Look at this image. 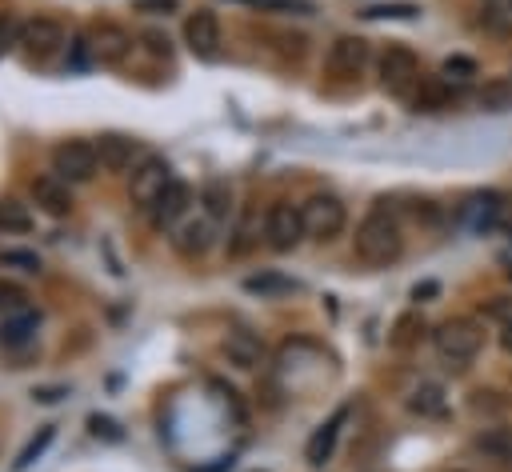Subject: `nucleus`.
<instances>
[{
  "label": "nucleus",
  "mask_w": 512,
  "mask_h": 472,
  "mask_svg": "<svg viewBox=\"0 0 512 472\" xmlns=\"http://www.w3.org/2000/svg\"><path fill=\"white\" fill-rule=\"evenodd\" d=\"M352 252H356V260L368 264V268H388V264L400 260V252H404V232H400V220L388 212L384 200L356 224Z\"/></svg>",
  "instance_id": "obj_1"
},
{
  "label": "nucleus",
  "mask_w": 512,
  "mask_h": 472,
  "mask_svg": "<svg viewBox=\"0 0 512 472\" xmlns=\"http://www.w3.org/2000/svg\"><path fill=\"white\" fill-rule=\"evenodd\" d=\"M432 344H436V356H440V360H448V364H468V360H476V352L484 348V328H480V320H472V316H452V320L436 324Z\"/></svg>",
  "instance_id": "obj_2"
},
{
  "label": "nucleus",
  "mask_w": 512,
  "mask_h": 472,
  "mask_svg": "<svg viewBox=\"0 0 512 472\" xmlns=\"http://www.w3.org/2000/svg\"><path fill=\"white\" fill-rule=\"evenodd\" d=\"M300 216H304V232H308L312 240H320V244L336 240V236L344 232V220H348L344 204H340L336 196H328V192L308 196V200L300 204Z\"/></svg>",
  "instance_id": "obj_3"
},
{
  "label": "nucleus",
  "mask_w": 512,
  "mask_h": 472,
  "mask_svg": "<svg viewBox=\"0 0 512 472\" xmlns=\"http://www.w3.org/2000/svg\"><path fill=\"white\" fill-rule=\"evenodd\" d=\"M64 44H68V36H64V24L56 16H32L20 24V48L36 64H48Z\"/></svg>",
  "instance_id": "obj_4"
},
{
  "label": "nucleus",
  "mask_w": 512,
  "mask_h": 472,
  "mask_svg": "<svg viewBox=\"0 0 512 472\" xmlns=\"http://www.w3.org/2000/svg\"><path fill=\"white\" fill-rule=\"evenodd\" d=\"M96 168H100L96 144H88V140H60V144L52 148V172H56L60 180H68V184L92 180Z\"/></svg>",
  "instance_id": "obj_5"
},
{
  "label": "nucleus",
  "mask_w": 512,
  "mask_h": 472,
  "mask_svg": "<svg viewBox=\"0 0 512 472\" xmlns=\"http://www.w3.org/2000/svg\"><path fill=\"white\" fill-rule=\"evenodd\" d=\"M304 236H308V232H304L300 204L276 200V204L264 212V240H268V248H276V252H292Z\"/></svg>",
  "instance_id": "obj_6"
},
{
  "label": "nucleus",
  "mask_w": 512,
  "mask_h": 472,
  "mask_svg": "<svg viewBox=\"0 0 512 472\" xmlns=\"http://www.w3.org/2000/svg\"><path fill=\"white\" fill-rule=\"evenodd\" d=\"M376 72H380V88L384 92H408L412 84H420V60L404 44H388L380 52V60H376Z\"/></svg>",
  "instance_id": "obj_7"
},
{
  "label": "nucleus",
  "mask_w": 512,
  "mask_h": 472,
  "mask_svg": "<svg viewBox=\"0 0 512 472\" xmlns=\"http://www.w3.org/2000/svg\"><path fill=\"white\" fill-rule=\"evenodd\" d=\"M220 16L212 8H196L188 20H184V44L192 48V56L200 60H216L220 56Z\"/></svg>",
  "instance_id": "obj_8"
},
{
  "label": "nucleus",
  "mask_w": 512,
  "mask_h": 472,
  "mask_svg": "<svg viewBox=\"0 0 512 472\" xmlns=\"http://www.w3.org/2000/svg\"><path fill=\"white\" fill-rule=\"evenodd\" d=\"M368 64V40L364 36H336L328 56H324V72L336 80H352L360 76Z\"/></svg>",
  "instance_id": "obj_9"
},
{
  "label": "nucleus",
  "mask_w": 512,
  "mask_h": 472,
  "mask_svg": "<svg viewBox=\"0 0 512 472\" xmlns=\"http://www.w3.org/2000/svg\"><path fill=\"white\" fill-rule=\"evenodd\" d=\"M168 180H172V168H168L160 156H144V164L132 172V184H128L132 204H136V208H152L156 196L168 188Z\"/></svg>",
  "instance_id": "obj_10"
},
{
  "label": "nucleus",
  "mask_w": 512,
  "mask_h": 472,
  "mask_svg": "<svg viewBox=\"0 0 512 472\" xmlns=\"http://www.w3.org/2000/svg\"><path fill=\"white\" fill-rule=\"evenodd\" d=\"M84 36H88L92 60H100V64H120L132 52V36L120 24H92Z\"/></svg>",
  "instance_id": "obj_11"
},
{
  "label": "nucleus",
  "mask_w": 512,
  "mask_h": 472,
  "mask_svg": "<svg viewBox=\"0 0 512 472\" xmlns=\"http://www.w3.org/2000/svg\"><path fill=\"white\" fill-rule=\"evenodd\" d=\"M504 208L508 204H504L500 192H476V196H468L460 204V224L468 232H488V228H496L504 220Z\"/></svg>",
  "instance_id": "obj_12"
},
{
  "label": "nucleus",
  "mask_w": 512,
  "mask_h": 472,
  "mask_svg": "<svg viewBox=\"0 0 512 472\" xmlns=\"http://www.w3.org/2000/svg\"><path fill=\"white\" fill-rule=\"evenodd\" d=\"M136 156H140V140H132L124 132H104L96 140V160L104 172H124V168H132Z\"/></svg>",
  "instance_id": "obj_13"
},
{
  "label": "nucleus",
  "mask_w": 512,
  "mask_h": 472,
  "mask_svg": "<svg viewBox=\"0 0 512 472\" xmlns=\"http://www.w3.org/2000/svg\"><path fill=\"white\" fill-rule=\"evenodd\" d=\"M32 204L44 212V216H68L72 212V192H68V180H60L56 172L52 176H36L32 180Z\"/></svg>",
  "instance_id": "obj_14"
},
{
  "label": "nucleus",
  "mask_w": 512,
  "mask_h": 472,
  "mask_svg": "<svg viewBox=\"0 0 512 472\" xmlns=\"http://www.w3.org/2000/svg\"><path fill=\"white\" fill-rule=\"evenodd\" d=\"M188 204H192V188L172 176L168 188H164V192L156 196V204L148 208V212H152V224H156V228H172V224L188 212Z\"/></svg>",
  "instance_id": "obj_15"
},
{
  "label": "nucleus",
  "mask_w": 512,
  "mask_h": 472,
  "mask_svg": "<svg viewBox=\"0 0 512 472\" xmlns=\"http://www.w3.org/2000/svg\"><path fill=\"white\" fill-rule=\"evenodd\" d=\"M176 252L180 256H188V260H196V256H204L208 248H212V240H216V220L212 216H192V220H184L180 228H176Z\"/></svg>",
  "instance_id": "obj_16"
},
{
  "label": "nucleus",
  "mask_w": 512,
  "mask_h": 472,
  "mask_svg": "<svg viewBox=\"0 0 512 472\" xmlns=\"http://www.w3.org/2000/svg\"><path fill=\"white\" fill-rule=\"evenodd\" d=\"M344 416H348V408H340L328 424H320L312 436H308V444H304V456H308V464H324L328 456H332V448H336V432H340V424H344Z\"/></svg>",
  "instance_id": "obj_17"
},
{
  "label": "nucleus",
  "mask_w": 512,
  "mask_h": 472,
  "mask_svg": "<svg viewBox=\"0 0 512 472\" xmlns=\"http://www.w3.org/2000/svg\"><path fill=\"white\" fill-rule=\"evenodd\" d=\"M224 352H228V360L240 364V368H256V364L264 360V344H260V336H252V332H244V328L228 332Z\"/></svg>",
  "instance_id": "obj_18"
},
{
  "label": "nucleus",
  "mask_w": 512,
  "mask_h": 472,
  "mask_svg": "<svg viewBox=\"0 0 512 472\" xmlns=\"http://www.w3.org/2000/svg\"><path fill=\"white\" fill-rule=\"evenodd\" d=\"M452 100H456V92L448 88V80H424L412 96V108L416 112H444V108H452Z\"/></svg>",
  "instance_id": "obj_19"
},
{
  "label": "nucleus",
  "mask_w": 512,
  "mask_h": 472,
  "mask_svg": "<svg viewBox=\"0 0 512 472\" xmlns=\"http://www.w3.org/2000/svg\"><path fill=\"white\" fill-rule=\"evenodd\" d=\"M420 336H424V316H420V312H400V316L392 320L388 344H392V348H400V352H408V348H416V344H420Z\"/></svg>",
  "instance_id": "obj_20"
},
{
  "label": "nucleus",
  "mask_w": 512,
  "mask_h": 472,
  "mask_svg": "<svg viewBox=\"0 0 512 472\" xmlns=\"http://www.w3.org/2000/svg\"><path fill=\"white\" fill-rule=\"evenodd\" d=\"M408 412H416V416H440L444 412V388L432 384V380L416 384L412 396H408Z\"/></svg>",
  "instance_id": "obj_21"
},
{
  "label": "nucleus",
  "mask_w": 512,
  "mask_h": 472,
  "mask_svg": "<svg viewBox=\"0 0 512 472\" xmlns=\"http://www.w3.org/2000/svg\"><path fill=\"white\" fill-rule=\"evenodd\" d=\"M32 332H36V316L32 312H16V316H4L0 320V344H8V348L28 344Z\"/></svg>",
  "instance_id": "obj_22"
},
{
  "label": "nucleus",
  "mask_w": 512,
  "mask_h": 472,
  "mask_svg": "<svg viewBox=\"0 0 512 472\" xmlns=\"http://www.w3.org/2000/svg\"><path fill=\"white\" fill-rule=\"evenodd\" d=\"M200 200H204V216H212V220H224L232 212V188L224 180H208Z\"/></svg>",
  "instance_id": "obj_23"
},
{
  "label": "nucleus",
  "mask_w": 512,
  "mask_h": 472,
  "mask_svg": "<svg viewBox=\"0 0 512 472\" xmlns=\"http://www.w3.org/2000/svg\"><path fill=\"white\" fill-rule=\"evenodd\" d=\"M28 228H32L28 204H20L16 196H0V232H28Z\"/></svg>",
  "instance_id": "obj_24"
},
{
  "label": "nucleus",
  "mask_w": 512,
  "mask_h": 472,
  "mask_svg": "<svg viewBox=\"0 0 512 472\" xmlns=\"http://www.w3.org/2000/svg\"><path fill=\"white\" fill-rule=\"evenodd\" d=\"M476 448L492 460H512V432L508 428H484L476 436Z\"/></svg>",
  "instance_id": "obj_25"
},
{
  "label": "nucleus",
  "mask_w": 512,
  "mask_h": 472,
  "mask_svg": "<svg viewBox=\"0 0 512 472\" xmlns=\"http://www.w3.org/2000/svg\"><path fill=\"white\" fill-rule=\"evenodd\" d=\"M508 396L504 392H496V388H476L472 396H468V408L476 412V416H504L508 412Z\"/></svg>",
  "instance_id": "obj_26"
},
{
  "label": "nucleus",
  "mask_w": 512,
  "mask_h": 472,
  "mask_svg": "<svg viewBox=\"0 0 512 472\" xmlns=\"http://www.w3.org/2000/svg\"><path fill=\"white\" fill-rule=\"evenodd\" d=\"M52 436H56V428H52V424H40V432H36V436H32V440H28V444H24L20 452H16L12 468H16V472H24L28 464H36V460L44 456V448L52 444Z\"/></svg>",
  "instance_id": "obj_27"
},
{
  "label": "nucleus",
  "mask_w": 512,
  "mask_h": 472,
  "mask_svg": "<svg viewBox=\"0 0 512 472\" xmlns=\"http://www.w3.org/2000/svg\"><path fill=\"white\" fill-rule=\"evenodd\" d=\"M484 28L496 36H512V0H488L484 4Z\"/></svg>",
  "instance_id": "obj_28"
},
{
  "label": "nucleus",
  "mask_w": 512,
  "mask_h": 472,
  "mask_svg": "<svg viewBox=\"0 0 512 472\" xmlns=\"http://www.w3.org/2000/svg\"><path fill=\"white\" fill-rule=\"evenodd\" d=\"M476 76H480V68H476L472 56H448V60L440 64V80H448V84H468V80H476Z\"/></svg>",
  "instance_id": "obj_29"
},
{
  "label": "nucleus",
  "mask_w": 512,
  "mask_h": 472,
  "mask_svg": "<svg viewBox=\"0 0 512 472\" xmlns=\"http://www.w3.org/2000/svg\"><path fill=\"white\" fill-rule=\"evenodd\" d=\"M0 312H4V316H16V312H32L24 284H16V280H4V276H0Z\"/></svg>",
  "instance_id": "obj_30"
},
{
  "label": "nucleus",
  "mask_w": 512,
  "mask_h": 472,
  "mask_svg": "<svg viewBox=\"0 0 512 472\" xmlns=\"http://www.w3.org/2000/svg\"><path fill=\"white\" fill-rule=\"evenodd\" d=\"M480 108H488V112H508V108H512V80H492V84H484Z\"/></svg>",
  "instance_id": "obj_31"
},
{
  "label": "nucleus",
  "mask_w": 512,
  "mask_h": 472,
  "mask_svg": "<svg viewBox=\"0 0 512 472\" xmlns=\"http://www.w3.org/2000/svg\"><path fill=\"white\" fill-rule=\"evenodd\" d=\"M248 292H260V296H280V292H292L296 284L288 276H276V272H260V276H248L244 280Z\"/></svg>",
  "instance_id": "obj_32"
},
{
  "label": "nucleus",
  "mask_w": 512,
  "mask_h": 472,
  "mask_svg": "<svg viewBox=\"0 0 512 472\" xmlns=\"http://www.w3.org/2000/svg\"><path fill=\"white\" fill-rule=\"evenodd\" d=\"M0 264L20 268V272H40V256L28 252V248H4V252H0Z\"/></svg>",
  "instance_id": "obj_33"
},
{
  "label": "nucleus",
  "mask_w": 512,
  "mask_h": 472,
  "mask_svg": "<svg viewBox=\"0 0 512 472\" xmlns=\"http://www.w3.org/2000/svg\"><path fill=\"white\" fill-rule=\"evenodd\" d=\"M256 8H264V12H292V16H312L316 12L312 0H256Z\"/></svg>",
  "instance_id": "obj_34"
},
{
  "label": "nucleus",
  "mask_w": 512,
  "mask_h": 472,
  "mask_svg": "<svg viewBox=\"0 0 512 472\" xmlns=\"http://www.w3.org/2000/svg\"><path fill=\"white\" fill-rule=\"evenodd\" d=\"M20 44V24L12 12H0V56H8Z\"/></svg>",
  "instance_id": "obj_35"
},
{
  "label": "nucleus",
  "mask_w": 512,
  "mask_h": 472,
  "mask_svg": "<svg viewBox=\"0 0 512 472\" xmlns=\"http://www.w3.org/2000/svg\"><path fill=\"white\" fill-rule=\"evenodd\" d=\"M480 312H484L488 320L508 324V320H512V296H488V300L480 304Z\"/></svg>",
  "instance_id": "obj_36"
},
{
  "label": "nucleus",
  "mask_w": 512,
  "mask_h": 472,
  "mask_svg": "<svg viewBox=\"0 0 512 472\" xmlns=\"http://www.w3.org/2000/svg\"><path fill=\"white\" fill-rule=\"evenodd\" d=\"M420 8L416 4H380V8H368L364 16H372V20H380V16H392V20H408V16H416Z\"/></svg>",
  "instance_id": "obj_37"
},
{
  "label": "nucleus",
  "mask_w": 512,
  "mask_h": 472,
  "mask_svg": "<svg viewBox=\"0 0 512 472\" xmlns=\"http://www.w3.org/2000/svg\"><path fill=\"white\" fill-rule=\"evenodd\" d=\"M412 220L436 228V224H440V204H432V200H416V204H412Z\"/></svg>",
  "instance_id": "obj_38"
},
{
  "label": "nucleus",
  "mask_w": 512,
  "mask_h": 472,
  "mask_svg": "<svg viewBox=\"0 0 512 472\" xmlns=\"http://www.w3.org/2000/svg\"><path fill=\"white\" fill-rule=\"evenodd\" d=\"M176 4L180 0H140V12H164L168 16V12H176Z\"/></svg>",
  "instance_id": "obj_39"
},
{
  "label": "nucleus",
  "mask_w": 512,
  "mask_h": 472,
  "mask_svg": "<svg viewBox=\"0 0 512 472\" xmlns=\"http://www.w3.org/2000/svg\"><path fill=\"white\" fill-rule=\"evenodd\" d=\"M92 432H96V436L104 432V436H112V440L120 436V432H116V424H112V420H100V416H92Z\"/></svg>",
  "instance_id": "obj_40"
},
{
  "label": "nucleus",
  "mask_w": 512,
  "mask_h": 472,
  "mask_svg": "<svg viewBox=\"0 0 512 472\" xmlns=\"http://www.w3.org/2000/svg\"><path fill=\"white\" fill-rule=\"evenodd\" d=\"M144 40H148V48H152V52H164V56H168V36H160V32H148Z\"/></svg>",
  "instance_id": "obj_41"
},
{
  "label": "nucleus",
  "mask_w": 512,
  "mask_h": 472,
  "mask_svg": "<svg viewBox=\"0 0 512 472\" xmlns=\"http://www.w3.org/2000/svg\"><path fill=\"white\" fill-rule=\"evenodd\" d=\"M500 348L512 356V320H508V324H500Z\"/></svg>",
  "instance_id": "obj_42"
},
{
  "label": "nucleus",
  "mask_w": 512,
  "mask_h": 472,
  "mask_svg": "<svg viewBox=\"0 0 512 472\" xmlns=\"http://www.w3.org/2000/svg\"><path fill=\"white\" fill-rule=\"evenodd\" d=\"M432 292H436V284H432V280H428V284H416V292H412V296H416V300H420V296H432Z\"/></svg>",
  "instance_id": "obj_43"
},
{
  "label": "nucleus",
  "mask_w": 512,
  "mask_h": 472,
  "mask_svg": "<svg viewBox=\"0 0 512 472\" xmlns=\"http://www.w3.org/2000/svg\"><path fill=\"white\" fill-rule=\"evenodd\" d=\"M448 472H468V468H448Z\"/></svg>",
  "instance_id": "obj_44"
},
{
  "label": "nucleus",
  "mask_w": 512,
  "mask_h": 472,
  "mask_svg": "<svg viewBox=\"0 0 512 472\" xmlns=\"http://www.w3.org/2000/svg\"><path fill=\"white\" fill-rule=\"evenodd\" d=\"M508 276H512V260H508Z\"/></svg>",
  "instance_id": "obj_45"
}]
</instances>
